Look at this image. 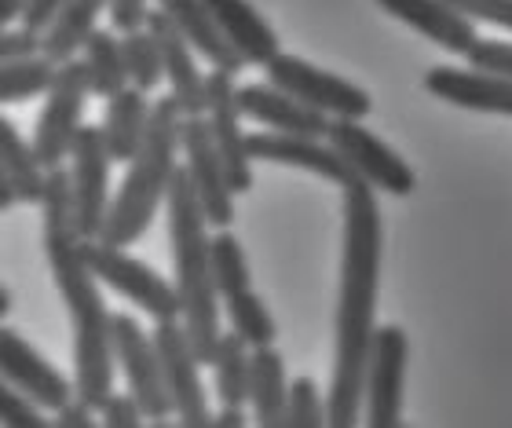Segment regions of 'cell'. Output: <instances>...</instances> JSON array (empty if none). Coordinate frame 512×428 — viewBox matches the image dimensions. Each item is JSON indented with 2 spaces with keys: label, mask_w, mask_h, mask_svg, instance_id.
I'll list each match as a JSON object with an SVG mask.
<instances>
[{
  "label": "cell",
  "mask_w": 512,
  "mask_h": 428,
  "mask_svg": "<svg viewBox=\"0 0 512 428\" xmlns=\"http://www.w3.org/2000/svg\"><path fill=\"white\" fill-rule=\"evenodd\" d=\"M381 209L374 187H344V253L341 293L333 319V377L326 396V425H359L366 385V359L377 330V279H381Z\"/></svg>",
  "instance_id": "6da1fadb"
},
{
  "label": "cell",
  "mask_w": 512,
  "mask_h": 428,
  "mask_svg": "<svg viewBox=\"0 0 512 428\" xmlns=\"http://www.w3.org/2000/svg\"><path fill=\"white\" fill-rule=\"evenodd\" d=\"M41 227H44V257L52 268L70 322H74V396L99 410L114 392V341H110V315L96 275L81 253V235L74 220V191L70 172H44L41 194Z\"/></svg>",
  "instance_id": "7a4b0ae2"
},
{
  "label": "cell",
  "mask_w": 512,
  "mask_h": 428,
  "mask_svg": "<svg viewBox=\"0 0 512 428\" xmlns=\"http://www.w3.org/2000/svg\"><path fill=\"white\" fill-rule=\"evenodd\" d=\"M169 242H172V268H176V293H180V322L198 363L209 366L220 341V308H216V282H213V260H209V220H205L198 194H194L187 169L172 172L169 194Z\"/></svg>",
  "instance_id": "3957f363"
},
{
  "label": "cell",
  "mask_w": 512,
  "mask_h": 428,
  "mask_svg": "<svg viewBox=\"0 0 512 428\" xmlns=\"http://www.w3.org/2000/svg\"><path fill=\"white\" fill-rule=\"evenodd\" d=\"M180 125H183V110L176 107L172 96L158 99L150 107L143 143H139L136 158L128 161L125 183L110 198L99 242L128 249L132 242L143 238V231H147L154 213H158V205L169 194L172 172H176V150H180Z\"/></svg>",
  "instance_id": "277c9868"
},
{
  "label": "cell",
  "mask_w": 512,
  "mask_h": 428,
  "mask_svg": "<svg viewBox=\"0 0 512 428\" xmlns=\"http://www.w3.org/2000/svg\"><path fill=\"white\" fill-rule=\"evenodd\" d=\"M88 74L81 59H70L55 70L52 85H48V103L41 110L37 132H33V154L44 169H59L70 150L81 125H85V99H88Z\"/></svg>",
  "instance_id": "5b68a950"
},
{
  "label": "cell",
  "mask_w": 512,
  "mask_h": 428,
  "mask_svg": "<svg viewBox=\"0 0 512 428\" xmlns=\"http://www.w3.org/2000/svg\"><path fill=\"white\" fill-rule=\"evenodd\" d=\"M81 253H85L88 268L96 275L103 286H110L114 293L128 297L136 308H143L154 322H169V319H180V293L176 286L161 279L158 271L147 268L143 260L128 257L121 246H107V242H81Z\"/></svg>",
  "instance_id": "8992f818"
},
{
  "label": "cell",
  "mask_w": 512,
  "mask_h": 428,
  "mask_svg": "<svg viewBox=\"0 0 512 428\" xmlns=\"http://www.w3.org/2000/svg\"><path fill=\"white\" fill-rule=\"evenodd\" d=\"M264 70L271 85L289 92V96L300 99V103H308L311 110H322L326 118L363 121L366 114H370V107H374L370 96H366L359 85H352V81H344V77H337V74H326V70L304 63L297 55L278 52Z\"/></svg>",
  "instance_id": "52a82bcc"
},
{
  "label": "cell",
  "mask_w": 512,
  "mask_h": 428,
  "mask_svg": "<svg viewBox=\"0 0 512 428\" xmlns=\"http://www.w3.org/2000/svg\"><path fill=\"white\" fill-rule=\"evenodd\" d=\"M154 348H158L161 377H165V392L172 399V414L187 428H205L213 425L209 403H205V385H202V363L191 348V337L183 330L180 319L154 322Z\"/></svg>",
  "instance_id": "ba28073f"
},
{
  "label": "cell",
  "mask_w": 512,
  "mask_h": 428,
  "mask_svg": "<svg viewBox=\"0 0 512 428\" xmlns=\"http://www.w3.org/2000/svg\"><path fill=\"white\" fill-rule=\"evenodd\" d=\"M330 147L341 154L348 165L355 169V176L363 183H370L374 191L392 194V198H406L414 194L417 176L399 154H395L381 136H374L370 129H363V121L355 118H330L326 129Z\"/></svg>",
  "instance_id": "9c48e42d"
},
{
  "label": "cell",
  "mask_w": 512,
  "mask_h": 428,
  "mask_svg": "<svg viewBox=\"0 0 512 428\" xmlns=\"http://www.w3.org/2000/svg\"><path fill=\"white\" fill-rule=\"evenodd\" d=\"M110 341H114V363L121 366L132 399L143 407L147 421L165 425L172 414V399L165 392V377H161L154 337H147V330L132 315H114L110 319Z\"/></svg>",
  "instance_id": "30bf717a"
},
{
  "label": "cell",
  "mask_w": 512,
  "mask_h": 428,
  "mask_svg": "<svg viewBox=\"0 0 512 428\" xmlns=\"http://www.w3.org/2000/svg\"><path fill=\"white\" fill-rule=\"evenodd\" d=\"M110 158L107 140L99 125H81L70 150V191H74V220L81 242H92L103 231L110 209Z\"/></svg>",
  "instance_id": "8fae6325"
},
{
  "label": "cell",
  "mask_w": 512,
  "mask_h": 428,
  "mask_svg": "<svg viewBox=\"0 0 512 428\" xmlns=\"http://www.w3.org/2000/svg\"><path fill=\"white\" fill-rule=\"evenodd\" d=\"M406 352L410 341L399 326H377L366 359V425L370 428H395L403 418V377H406Z\"/></svg>",
  "instance_id": "7c38bea8"
},
{
  "label": "cell",
  "mask_w": 512,
  "mask_h": 428,
  "mask_svg": "<svg viewBox=\"0 0 512 428\" xmlns=\"http://www.w3.org/2000/svg\"><path fill=\"white\" fill-rule=\"evenodd\" d=\"M180 147L187 154V180H191L194 194H198V205H202L209 227H231V220H235V191L227 183L224 158L216 150L205 114L183 118Z\"/></svg>",
  "instance_id": "4fadbf2b"
},
{
  "label": "cell",
  "mask_w": 512,
  "mask_h": 428,
  "mask_svg": "<svg viewBox=\"0 0 512 428\" xmlns=\"http://www.w3.org/2000/svg\"><path fill=\"white\" fill-rule=\"evenodd\" d=\"M205 121L213 132V143L224 158L227 183L235 194H246L253 187V158L246 147V132H242V110H238V85L235 74L213 70L205 77Z\"/></svg>",
  "instance_id": "5bb4252c"
},
{
  "label": "cell",
  "mask_w": 512,
  "mask_h": 428,
  "mask_svg": "<svg viewBox=\"0 0 512 428\" xmlns=\"http://www.w3.org/2000/svg\"><path fill=\"white\" fill-rule=\"evenodd\" d=\"M0 377L41 410H59L66 399H74V381L8 326H0Z\"/></svg>",
  "instance_id": "9a60e30c"
},
{
  "label": "cell",
  "mask_w": 512,
  "mask_h": 428,
  "mask_svg": "<svg viewBox=\"0 0 512 428\" xmlns=\"http://www.w3.org/2000/svg\"><path fill=\"white\" fill-rule=\"evenodd\" d=\"M249 158L253 161H275V165H293V169H308L322 180L337 183V187H355L363 183L355 169L330 147V143L315 140V136H293V132H253L246 136Z\"/></svg>",
  "instance_id": "2e32d148"
},
{
  "label": "cell",
  "mask_w": 512,
  "mask_h": 428,
  "mask_svg": "<svg viewBox=\"0 0 512 428\" xmlns=\"http://www.w3.org/2000/svg\"><path fill=\"white\" fill-rule=\"evenodd\" d=\"M147 30L154 33V41L161 48V63H165V81L172 85V99L183 110V118L205 114V77L194 63V44L187 41V33L165 15V11H150Z\"/></svg>",
  "instance_id": "e0dca14e"
},
{
  "label": "cell",
  "mask_w": 512,
  "mask_h": 428,
  "mask_svg": "<svg viewBox=\"0 0 512 428\" xmlns=\"http://www.w3.org/2000/svg\"><path fill=\"white\" fill-rule=\"evenodd\" d=\"M238 110H242L246 118L267 125L271 132H293V136L326 140V129H330V118H326L322 110H311L308 103L293 99L289 92L271 85V81H267V85L238 88Z\"/></svg>",
  "instance_id": "ac0fdd59"
},
{
  "label": "cell",
  "mask_w": 512,
  "mask_h": 428,
  "mask_svg": "<svg viewBox=\"0 0 512 428\" xmlns=\"http://www.w3.org/2000/svg\"><path fill=\"white\" fill-rule=\"evenodd\" d=\"M202 4L209 11V19H213V26L220 30V37L242 55L246 66H267L282 52L278 33L267 26L264 15L249 0H202Z\"/></svg>",
  "instance_id": "d6986e66"
},
{
  "label": "cell",
  "mask_w": 512,
  "mask_h": 428,
  "mask_svg": "<svg viewBox=\"0 0 512 428\" xmlns=\"http://www.w3.org/2000/svg\"><path fill=\"white\" fill-rule=\"evenodd\" d=\"M425 88L432 96L447 99L454 107L487 110V114H509L512 118V81L483 70H454V66H432L425 74Z\"/></svg>",
  "instance_id": "ffe728a7"
},
{
  "label": "cell",
  "mask_w": 512,
  "mask_h": 428,
  "mask_svg": "<svg viewBox=\"0 0 512 428\" xmlns=\"http://www.w3.org/2000/svg\"><path fill=\"white\" fill-rule=\"evenodd\" d=\"M388 15L406 22L410 30L425 33L428 41L443 44L447 52H469L476 41V22L461 15L450 0H377Z\"/></svg>",
  "instance_id": "44dd1931"
},
{
  "label": "cell",
  "mask_w": 512,
  "mask_h": 428,
  "mask_svg": "<svg viewBox=\"0 0 512 428\" xmlns=\"http://www.w3.org/2000/svg\"><path fill=\"white\" fill-rule=\"evenodd\" d=\"M286 399H289V377L282 355L267 344L253 348L249 355V403H253L256 425L282 428L286 425Z\"/></svg>",
  "instance_id": "7402d4cb"
},
{
  "label": "cell",
  "mask_w": 512,
  "mask_h": 428,
  "mask_svg": "<svg viewBox=\"0 0 512 428\" xmlns=\"http://www.w3.org/2000/svg\"><path fill=\"white\" fill-rule=\"evenodd\" d=\"M150 121V103L147 92L125 85L118 96L107 99V114H103V140H107V150L114 161H132L136 158L139 143H143V132H147Z\"/></svg>",
  "instance_id": "603a6c76"
},
{
  "label": "cell",
  "mask_w": 512,
  "mask_h": 428,
  "mask_svg": "<svg viewBox=\"0 0 512 428\" xmlns=\"http://www.w3.org/2000/svg\"><path fill=\"white\" fill-rule=\"evenodd\" d=\"M158 4H161V11L187 33V41L194 44V52H202L205 59L213 63V70H227V74L238 77V70L246 63H242V55L220 37V30L213 26L202 0H158Z\"/></svg>",
  "instance_id": "cb8c5ba5"
},
{
  "label": "cell",
  "mask_w": 512,
  "mask_h": 428,
  "mask_svg": "<svg viewBox=\"0 0 512 428\" xmlns=\"http://www.w3.org/2000/svg\"><path fill=\"white\" fill-rule=\"evenodd\" d=\"M103 11H107V0H66L63 8L55 11V19L48 22V30L41 33L44 59H52L55 66L77 59Z\"/></svg>",
  "instance_id": "d4e9b609"
},
{
  "label": "cell",
  "mask_w": 512,
  "mask_h": 428,
  "mask_svg": "<svg viewBox=\"0 0 512 428\" xmlns=\"http://www.w3.org/2000/svg\"><path fill=\"white\" fill-rule=\"evenodd\" d=\"M0 169L8 172L11 187L19 194V202L26 205H41V194H44V165L37 161L33 147L22 140L15 125L8 118H0Z\"/></svg>",
  "instance_id": "484cf974"
},
{
  "label": "cell",
  "mask_w": 512,
  "mask_h": 428,
  "mask_svg": "<svg viewBox=\"0 0 512 428\" xmlns=\"http://www.w3.org/2000/svg\"><path fill=\"white\" fill-rule=\"evenodd\" d=\"M81 63H85V74H88V88H92V96H118L121 88L128 85V74H125V55H121V41L114 30H92L88 33L85 48H81Z\"/></svg>",
  "instance_id": "4316f807"
},
{
  "label": "cell",
  "mask_w": 512,
  "mask_h": 428,
  "mask_svg": "<svg viewBox=\"0 0 512 428\" xmlns=\"http://www.w3.org/2000/svg\"><path fill=\"white\" fill-rule=\"evenodd\" d=\"M249 355H253V348L235 330L220 333L209 366L216 377V396L227 407H246L249 403Z\"/></svg>",
  "instance_id": "83f0119b"
},
{
  "label": "cell",
  "mask_w": 512,
  "mask_h": 428,
  "mask_svg": "<svg viewBox=\"0 0 512 428\" xmlns=\"http://www.w3.org/2000/svg\"><path fill=\"white\" fill-rule=\"evenodd\" d=\"M224 315L231 322V330L249 344V348H267V344H275V319H271V311L260 297H256L253 289H242V293H231L224 297Z\"/></svg>",
  "instance_id": "f1b7e54d"
},
{
  "label": "cell",
  "mask_w": 512,
  "mask_h": 428,
  "mask_svg": "<svg viewBox=\"0 0 512 428\" xmlns=\"http://www.w3.org/2000/svg\"><path fill=\"white\" fill-rule=\"evenodd\" d=\"M55 70L59 66L52 59H44L41 52L0 63V103H19V99H33L41 96V92H48Z\"/></svg>",
  "instance_id": "f546056e"
},
{
  "label": "cell",
  "mask_w": 512,
  "mask_h": 428,
  "mask_svg": "<svg viewBox=\"0 0 512 428\" xmlns=\"http://www.w3.org/2000/svg\"><path fill=\"white\" fill-rule=\"evenodd\" d=\"M121 55H125V74L128 85L139 92H154L165 81V63H161V48L150 30L125 33L121 41Z\"/></svg>",
  "instance_id": "4dcf8cb0"
},
{
  "label": "cell",
  "mask_w": 512,
  "mask_h": 428,
  "mask_svg": "<svg viewBox=\"0 0 512 428\" xmlns=\"http://www.w3.org/2000/svg\"><path fill=\"white\" fill-rule=\"evenodd\" d=\"M209 260H213V282L220 297H231V293H242L249 289V264H246V249L231 231H220L209 242Z\"/></svg>",
  "instance_id": "1f68e13d"
},
{
  "label": "cell",
  "mask_w": 512,
  "mask_h": 428,
  "mask_svg": "<svg viewBox=\"0 0 512 428\" xmlns=\"http://www.w3.org/2000/svg\"><path fill=\"white\" fill-rule=\"evenodd\" d=\"M286 425L289 428H322L326 425V399L311 377H297L289 385L286 399Z\"/></svg>",
  "instance_id": "d6a6232c"
},
{
  "label": "cell",
  "mask_w": 512,
  "mask_h": 428,
  "mask_svg": "<svg viewBox=\"0 0 512 428\" xmlns=\"http://www.w3.org/2000/svg\"><path fill=\"white\" fill-rule=\"evenodd\" d=\"M0 425H11V428H41L44 425V414L37 403L15 392V388L0 377Z\"/></svg>",
  "instance_id": "836d02e7"
},
{
  "label": "cell",
  "mask_w": 512,
  "mask_h": 428,
  "mask_svg": "<svg viewBox=\"0 0 512 428\" xmlns=\"http://www.w3.org/2000/svg\"><path fill=\"white\" fill-rule=\"evenodd\" d=\"M472 70H483V74H498L512 81V44L505 41H472V48L465 52Z\"/></svg>",
  "instance_id": "e575fe53"
},
{
  "label": "cell",
  "mask_w": 512,
  "mask_h": 428,
  "mask_svg": "<svg viewBox=\"0 0 512 428\" xmlns=\"http://www.w3.org/2000/svg\"><path fill=\"white\" fill-rule=\"evenodd\" d=\"M99 421L107 428H136L147 421V414H143V407L132 399V392H128V396H114V392H110L107 403L99 407Z\"/></svg>",
  "instance_id": "d590c367"
},
{
  "label": "cell",
  "mask_w": 512,
  "mask_h": 428,
  "mask_svg": "<svg viewBox=\"0 0 512 428\" xmlns=\"http://www.w3.org/2000/svg\"><path fill=\"white\" fill-rule=\"evenodd\" d=\"M450 4L472 22H494V26L512 30V0H450Z\"/></svg>",
  "instance_id": "8d00e7d4"
},
{
  "label": "cell",
  "mask_w": 512,
  "mask_h": 428,
  "mask_svg": "<svg viewBox=\"0 0 512 428\" xmlns=\"http://www.w3.org/2000/svg\"><path fill=\"white\" fill-rule=\"evenodd\" d=\"M107 11L118 33L147 30V15H150L147 0H107Z\"/></svg>",
  "instance_id": "74e56055"
},
{
  "label": "cell",
  "mask_w": 512,
  "mask_h": 428,
  "mask_svg": "<svg viewBox=\"0 0 512 428\" xmlns=\"http://www.w3.org/2000/svg\"><path fill=\"white\" fill-rule=\"evenodd\" d=\"M41 52V33L30 30H0V63L11 59H26V55Z\"/></svg>",
  "instance_id": "f35d334b"
},
{
  "label": "cell",
  "mask_w": 512,
  "mask_h": 428,
  "mask_svg": "<svg viewBox=\"0 0 512 428\" xmlns=\"http://www.w3.org/2000/svg\"><path fill=\"white\" fill-rule=\"evenodd\" d=\"M66 0H30L26 8H22V30H30V33H44L48 30V22L55 19V11L63 8Z\"/></svg>",
  "instance_id": "ab89813d"
},
{
  "label": "cell",
  "mask_w": 512,
  "mask_h": 428,
  "mask_svg": "<svg viewBox=\"0 0 512 428\" xmlns=\"http://www.w3.org/2000/svg\"><path fill=\"white\" fill-rule=\"evenodd\" d=\"M55 425H63V428H92V425H96V410L74 396V399H66L63 407L55 410Z\"/></svg>",
  "instance_id": "60d3db41"
},
{
  "label": "cell",
  "mask_w": 512,
  "mask_h": 428,
  "mask_svg": "<svg viewBox=\"0 0 512 428\" xmlns=\"http://www.w3.org/2000/svg\"><path fill=\"white\" fill-rule=\"evenodd\" d=\"M213 425H220V428H242L246 425V414H242V407H227L224 403V410L213 418Z\"/></svg>",
  "instance_id": "b9f144b4"
},
{
  "label": "cell",
  "mask_w": 512,
  "mask_h": 428,
  "mask_svg": "<svg viewBox=\"0 0 512 428\" xmlns=\"http://www.w3.org/2000/svg\"><path fill=\"white\" fill-rule=\"evenodd\" d=\"M30 0H0V30H8V22H15L22 15Z\"/></svg>",
  "instance_id": "7bdbcfd3"
},
{
  "label": "cell",
  "mask_w": 512,
  "mask_h": 428,
  "mask_svg": "<svg viewBox=\"0 0 512 428\" xmlns=\"http://www.w3.org/2000/svg\"><path fill=\"white\" fill-rule=\"evenodd\" d=\"M15 202H19V194H15V187H11L8 172L0 169V213H8Z\"/></svg>",
  "instance_id": "ee69618b"
},
{
  "label": "cell",
  "mask_w": 512,
  "mask_h": 428,
  "mask_svg": "<svg viewBox=\"0 0 512 428\" xmlns=\"http://www.w3.org/2000/svg\"><path fill=\"white\" fill-rule=\"evenodd\" d=\"M8 311H11V293L4 286H0V319H4Z\"/></svg>",
  "instance_id": "f6af8a7d"
}]
</instances>
